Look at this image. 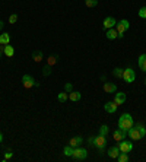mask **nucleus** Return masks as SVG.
<instances>
[{
	"label": "nucleus",
	"mask_w": 146,
	"mask_h": 162,
	"mask_svg": "<svg viewBox=\"0 0 146 162\" xmlns=\"http://www.w3.org/2000/svg\"><path fill=\"white\" fill-rule=\"evenodd\" d=\"M133 124H135L133 117H132L129 112H124L123 116H120V118H118V129H120V130L127 131L129 129H132V127H133Z\"/></svg>",
	"instance_id": "obj_1"
},
{
	"label": "nucleus",
	"mask_w": 146,
	"mask_h": 162,
	"mask_svg": "<svg viewBox=\"0 0 146 162\" xmlns=\"http://www.w3.org/2000/svg\"><path fill=\"white\" fill-rule=\"evenodd\" d=\"M107 136H102V134H98L97 137H94V142H92V145L98 149V151L104 153L105 152V146H107V139H105Z\"/></svg>",
	"instance_id": "obj_2"
},
{
	"label": "nucleus",
	"mask_w": 146,
	"mask_h": 162,
	"mask_svg": "<svg viewBox=\"0 0 146 162\" xmlns=\"http://www.w3.org/2000/svg\"><path fill=\"white\" fill-rule=\"evenodd\" d=\"M86 156H88L86 149H83V148H80V146L73 148V155H72V158H73L75 161H83V159H86Z\"/></svg>",
	"instance_id": "obj_3"
},
{
	"label": "nucleus",
	"mask_w": 146,
	"mask_h": 162,
	"mask_svg": "<svg viewBox=\"0 0 146 162\" xmlns=\"http://www.w3.org/2000/svg\"><path fill=\"white\" fill-rule=\"evenodd\" d=\"M123 79H124L126 83H132V82H135V79H136L135 70H133L132 67L123 69Z\"/></svg>",
	"instance_id": "obj_4"
},
{
	"label": "nucleus",
	"mask_w": 146,
	"mask_h": 162,
	"mask_svg": "<svg viewBox=\"0 0 146 162\" xmlns=\"http://www.w3.org/2000/svg\"><path fill=\"white\" fill-rule=\"evenodd\" d=\"M118 148H120V152H124V153H130L133 151V143L130 140H121L118 142Z\"/></svg>",
	"instance_id": "obj_5"
},
{
	"label": "nucleus",
	"mask_w": 146,
	"mask_h": 162,
	"mask_svg": "<svg viewBox=\"0 0 146 162\" xmlns=\"http://www.w3.org/2000/svg\"><path fill=\"white\" fill-rule=\"evenodd\" d=\"M129 28H130V22L127 21V19H123V21H120V22L115 23V31H117L118 34H124Z\"/></svg>",
	"instance_id": "obj_6"
},
{
	"label": "nucleus",
	"mask_w": 146,
	"mask_h": 162,
	"mask_svg": "<svg viewBox=\"0 0 146 162\" xmlns=\"http://www.w3.org/2000/svg\"><path fill=\"white\" fill-rule=\"evenodd\" d=\"M127 133H129V137L132 139V140H140L143 136H142V133H140V130L137 129L136 126H133L132 129L127 130Z\"/></svg>",
	"instance_id": "obj_7"
},
{
	"label": "nucleus",
	"mask_w": 146,
	"mask_h": 162,
	"mask_svg": "<svg viewBox=\"0 0 146 162\" xmlns=\"http://www.w3.org/2000/svg\"><path fill=\"white\" fill-rule=\"evenodd\" d=\"M22 85L25 89H29L35 85V79L31 75H23L22 76Z\"/></svg>",
	"instance_id": "obj_8"
},
{
	"label": "nucleus",
	"mask_w": 146,
	"mask_h": 162,
	"mask_svg": "<svg viewBox=\"0 0 146 162\" xmlns=\"http://www.w3.org/2000/svg\"><path fill=\"white\" fill-rule=\"evenodd\" d=\"M115 23H117V21H115L112 16H108V18H105L104 22H102V28L107 31V29H110V28H114V26H115Z\"/></svg>",
	"instance_id": "obj_9"
},
{
	"label": "nucleus",
	"mask_w": 146,
	"mask_h": 162,
	"mask_svg": "<svg viewBox=\"0 0 146 162\" xmlns=\"http://www.w3.org/2000/svg\"><path fill=\"white\" fill-rule=\"evenodd\" d=\"M117 104L114 102V101H108V102H105V105H104V110L108 112V114H114L115 111H117Z\"/></svg>",
	"instance_id": "obj_10"
},
{
	"label": "nucleus",
	"mask_w": 146,
	"mask_h": 162,
	"mask_svg": "<svg viewBox=\"0 0 146 162\" xmlns=\"http://www.w3.org/2000/svg\"><path fill=\"white\" fill-rule=\"evenodd\" d=\"M126 133H127V131H124V130L117 129L115 131H114V133H112V137H114V140H115L117 143H118V142H121L123 139H126Z\"/></svg>",
	"instance_id": "obj_11"
},
{
	"label": "nucleus",
	"mask_w": 146,
	"mask_h": 162,
	"mask_svg": "<svg viewBox=\"0 0 146 162\" xmlns=\"http://www.w3.org/2000/svg\"><path fill=\"white\" fill-rule=\"evenodd\" d=\"M102 88H104V91H105L107 94H112V92L117 91V85H115V83H111V82H105Z\"/></svg>",
	"instance_id": "obj_12"
},
{
	"label": "nucleus",
	"mask_w": 146,
	"mask_h": 162,
	"mask_svg": "<svg viewBox=\"0 0 146 162\" xmlns=\"http://www.w3.org/2000/svg\"><path fill=\"white\" fill-rule=\"evenodd\" d=\"M82 143H83V137H82V136H76V137H72V139L69 140V145H70L72 148L80 146Z\"/></svg>",
	"instance_id": "obj_13"
},
{
	"label": "nucleus",
	"mask_w": 146,
	"mask_h": 162,
	"mask_svg": "<svg viewBox=\"0 0 146 162\" xmlns=\"http://www.w3.org/2000/svg\"><path fill=\"white\" fill-rule=\"evenodd\" d=\"M114 102L117 104V105H121L126 102V94L124 92H118V94H115V97H114Z\"/></svg>",
	"instance_id": "obj_14"
},
{
	"label": "nucleus",
	"mask_w": 146,
	"mask_h": 162,
	"mask_svg": "<svg viewBox=\"0 0 146 162\" xmlns=\"http://www.w3.org/2000/svg\"><path fill=\"white\" fill-rule=\"evenodd\" d=\"M120 155V148L118 146H112L108 149V156L111 158V159H117V156Z\"/></svg>",
	"instance_id": "obj_15"
},
{
	"label": "nucleus",
	"mask_w": 146,
	"mask_h": 162,
	"mask_svg": "<svg viewBox=\"0 0 146 162\" xmlns=\"http://www.w3.org/2000/svg\"><path fill=\"white\" fill-rule=\"evenodd\" d=\"M32 60H34L35 63H40V62H43L44 60V54L41 50H35L34 53H32Z\"/></svg>",
	"instance_id": "obj_16"
},
{
	"label": "nucleus",
	"mask_w": 146,
	"mask_h": 162,
	"mask_svg": "<svg viewBox=\"0 0 146 162\" xmlns=\"http://www.w3.org/2000/svg\"><path fill=\"white\" fill-rule=\"evenodd\" d=\"M10 43V35L7 32H3L0 35V45H7Z\"/></svg>",
	"instance_id": "obj_17"
},
{
	"label": "nucleus",
	"mask_w": 146,
	"mask_h": 162,
	"mask_svg": "<svg viewBox=\"0 0 146 162\" xmlns=\"http://www.w3.org/2000/svg\"><path fill=\"white\" fill-rule=\"evenodd\" d=\"M137 64H139V67H140L142 72H146V54H142V56L139 57Z\"/></svg>",
	"instance_id": "obj_18"
},
{
	"label": "nucleus",
	"mask_w": 146,
	"mask_h": 162,
	"mask_svg": "<svg viewBox=\"0 0 146 162\" xmlns=\"http://www.w3.org/2000/svg\"><path fill=\"white\" fill-rule=\"evenodd\" d=\"M107 38L108 40H115V38H118V32L114 29V28H110V29H107Z\"/></svg>",
	"instance_id": "obj_19"
},
{
	"label": "nucleus",
	"mask_w": 146,
	"mask_h": 162,
	"mask_svg": "<svg viewBox=\"0 0 146 162\" xmlns=\"http://www.w3.org/2000/svg\"><path fill=\"white\" fill-rule=\"evenodd\" d=\"M80 97H82V95H80V92H78V91H72V92H69V99L73 101V102L79 101Z\"/></svg>",
	"instance_id": "obj_20"
},
{
	"label": "nucleus",
	"mask_w": 146,
	"mask_h": 162,
	"mask_svg": "<svg viewBox=\"0 0 146 162\" xmlns=\"http://www.w3.org/2000/svg\"><path fill=\"white\" fill-rule=\"evenodd\" d=\"M4 56H7V57H13V54H15V48L12 47L10 44H7V45H4Z\"/></svg>",
	"instance_id": "obj_21"
},
{
	"label": "nucleus",
	"mask_w": 146,
	"mask_h": 162,
	"mask_svg": "<svg viewBox=\"0 0 146 162\" xmlns=\"http://www.w3.org/2000/svg\"><path fill=\"white\" fill-rule=\"evenodd\" d=\"M57 99H58L60 102H66V101L69 99V94L66 92V91H64V92H60V94L57 95Z\"/></svg>",
	"instance_id": "obj_22"
},
{
	"label": "nucleus",
	"mask_w": 146,
	"mask_h": 162,
	"mask_svg": "<svg viewBox=\"0 0 146 162\" xmlns=\"http://www.w3.org/2000/svg\"><path fill=\"white\" fill-rule=\"evenodd\" d=\"M112 76H114V77H117V79L123 77V69H120V67H115V69L112 70Z\"/></svg>",
	"instance_id": "obj_23"
},
{
	"label": "nucleus",
	"mask_w": 146,
	"mask_h": 162,
	"mask_svg": "<svg viewBox=\"0 0 146 162\" xmlns=\"http://www.w3.org/2000/svg\"><path fill=\"white\" fill-rule=\"evenodd\" d=\"M117 161H118V162H127V161H129V153L120 152V155L117 156Z\"/></svg>",
	"instance_id": "obj_24"
},
{
	"label": "nucleus",
	"mask_w": 146,
	"mask_h": 162,
	"mask_svg": "<svg viewBox=\"0 0 146 162\" xmlns=\"http://www.w3.org/2000/svg\"><path fill=\"white\" fill-rule=\"evenodd\" d=\"M57 54H53V56H50L48 58H47V64H50V66H54L56 64V62H57Z\"/></svg>",
	"instance_id": "obj_25"
},
{
	"label": "nucleus",
	"mask_w": 146,
	"mask_h": 162,
	"mask_svg": "<svg viewBox=\"0 0 146 162\" xmlns=\"http://www.w3.org/2000/svg\"><path fill=\"white\" fill-rule=\"evenodd\" d=\"M51 67H53V66H50V64L44 66V67H43V75H44V76H50V75H51V72H53V70H51Z\"/></svg>",
	"instance_id": "obj_26"
},
{
	"label": "nucleus",
	"mask_w": 146,
	"mask_h": 162,
	"mask_svg": "<svg viewBox=\"0 0 146 162\" xmlns=\"http://www.w3.org/2000/svg\"><path fill=\"white\" fill-rule=\"evenodd\" d=\"M63 153L66 155V156H72L73 155V148L69 145V146H64V149H63Z\"/></svg>",
	"instance_id": "obj_27"
},
{
	"label": "nucleus",
	"mask_w": 146,
	"mask_h": 162,
	"mask_svg": "<svg viewBox=\"0 0 146 162\" xmlns=\"http://www.w3.org/2000/svg\"><path fill=\"white\" fill-rule=\"evenodd\" d=\"M85 4L86 8H95L98 6V0H85Z\"/></svg>",
	"instance_id": "obj_28"
},
{
	"label": "nucleus",
	"mask_w": 146,
	"mask_h": 162,
	"mask_svg": "<svg viewBox=\"0 0 146 162\" xmlns=\"http://www.w3.org/2000/svg\"><path fill=\"white\" fill-rule=\"evenodd\" d=\"M100 134H102V136H107L108 134V126L107 124H102L101 127H100Z\"/></svg>",
	"instance_id": "obj_29"
},
{
	"label": "nucleus",
	"mask_w": 146,
	"mask_h": 162,
	"mask_svg": "<svg viewBox=\"0 0 146 162\" xmlns=\"http://www.w3.org/2000/svg\"><path fill=\"white\" fill-rule=\"evenodd\" d=\"M139 18L146 19V6H143V8H140V9H139Z\"/></svg>",
	"instance_id": "obj_30"
},
{
	"label": "nucleus",
	"mask_w": 146,
	"mask_h": 162,
	"mask_svg": "<svg viewBox=\"0 0 146 162\" xmlns=\"http://www.w3.org/2000/svg\"><path fill=\"white\" fill-rule=\"evenodd\" d=\"M136 127H137V129L140 130L142 136L145 137V136H146V129H145V126H143V124H140V123H137V124H136Z\"/></svg>",
	"instance_id": "obj_31"
},
{
	"label": "nucleus",
	"mask_w": 146,
	"mask_h": 162,
	"mask_svg": "<svg viewBox=\"0 0 146 162\" xmlns=\"http://www.w3.org/2000/svg\"><path fill=\"white\" fill-rule=\"evenodd\" d=\"M16 22H18V15H16V13H13V15H10V16H9V23L15 25Z\"/></svg>",
	"instance_id": "obj_32"
},
{
	"label": "nucleus",
	"mask_w": 146,
	"mask_h": 162,
	"mask_svg": "<svg viewBox=\"0 0 146 162\" xmlns=\"http://www.w3.org/2000/svg\"><path fill=\"white\" fill-rule=\"evenodd\" d=\"M64 91H66L67 94H69V92H72V91H73V85H72V83H69V82H67V83L64 85Z\"/></svg>",
	"instance_id": "obj_33"
},
{
	"label": "nucleus",
	"mask_w": 146,
	"mask_h": 162,
	"mask_svg": "<svg viewBox=\"0 0 146 162\" xmlns=\"http://www.w3.org/2000/svg\"><path fill=\"white\" fill-rule=\"evenodd\" d=\"M12 156H13V153H12V152H6V153H4V158H3V161H7V159H10Z\"/></svg>",
	"instance_id": "obj_34"
},
{
	"label": "nucleus",
	"mask_w": 146,
	"mask_h": 162,
	"mask_svg": "<svg viewBox=\"0 0 146 162\" xmlns=\"http://www.w3.org/2000/svg\"><path fill=\"white\" fill-rule=\"evenodd\" d=\"M3 51H4V47H3V45H0V58H1V56H3Z\"/></svg>",
	"instance_id": "obj_35"
},
{
	"label": "nucleus",
	"mask_w": 146,
	"mask_h": 162,
	"mask_svg": "<svg viewBox=\"0 0 146 162\" xmlns=\"http://www.w3.org/2000/svg\"><path fill=\"white\" fill-rule=\"evenodd\" d=\"M3 26H4V23H3V21H0V31L3 29Z\"/></svg>",
	"instance_id": "obj_36"
},
{
	"label": "nucleus",
	"mask_w": 146,
	"mask_h": 162,
	"mask_svg": "<svg viewBox=\"0 0 146 162\" xmlns=\"http://www.w3.org/2000/svg\"><path fill=\"white\" fill-rule=\"evenodd\" d=\"M1 142H3V134L0 133V143H1Z\"/></svg>",
	"instance_id": "obj_37"
},
{
	"label": "nucleus",
	"mask_w": 146,
	"mask_h": 162,
	"mask_svg": "<svg viewBox=\"0 0 146 162\" xmlns=\"http://www.w3.org/2000/svg\"><path fill=\"white\" fill-rule=\"evenodd\" d=\"M145 85H146V79H145Z\"/></svg>",
	"instance_id": "obj_38"
}]
</instances>
